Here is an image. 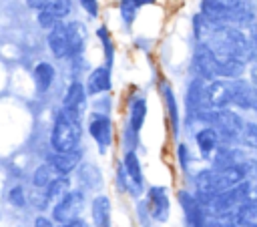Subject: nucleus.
I'll return each instance as SVG.
<instances>
[{"mask_svg": "<svg viewBox=\"0 0 257 227\" xmlns=\"http://www.w3.org/2000/svg\"><path fill=\"white\" fill-rule=\"evenodd\" d=\"M201 14L215 24H249L253 10L245 0H201Z\"/></svg>", "mask_w": 257, "mask_h": 227, "instance_id": "f257e3e1", "label": "nucleus"}, {"mask_svg": "<svg viewBox=\"0 0 257 227\" xmlns=\"http://www.w3.org/2000/svg\"><path fill=\"white\" fill-rule=\"evenodd\" d=\"M82 137L80 129V119L66 112L64 108L58 110L52 131H50V145L54 151H72L78 147Z\"/></svg>", "mask_w": 257, "mask_h": 227, "instance_id": "f03ea898", "label": "nucleus"}, {"mask_svg": "<svg viewBox=\"0 0 257 227\" xmlns=\"http://www.w3.org/2000/svg\"><path fill=\"white\" fill-rule=\"evenodd\" d=\"M251 193H253L251 181H249V179H247V181H241V183H237V185H233V187L221 191L219 195H215V197L209 201V205H207V213H213V215H215V213L235 211V209H239L245 201L251 199Z\"/></svg>", "mask_w": 257, "mask_h": 227, "instance_id": "7ed1b4c3", "label": "nucleus"}, {"mask_svg": "<svg viewBox=\"0 0 257 227\" xmlns=\"http://www.w3.org/2000/svg\"><path fill=\"white\" fill-rule=\"evenodd\" d=\"M207 125H211L219 133L221 141H225V143L241 139V133L245 127L241 117L229 108H211L207 115Z\"/></svg>", "mask_w": 257, "mask_h": 227, "instance_id": "20e7f679", "label": "nucleus"}, {"mask_svg": "<svg viewBox=\"0 0 257 227\" xmlns=\"http://www.w3.org/2000/svg\"><path fill=\"white\" fill-rule=\"evenodd\" d=\"M177 199H179V205L183 209V215H185V221L189 227H207L209 213L197 195L183 189L177 193Z\"/></svg>", "mask_w": 257, "mask_h": 227, "instance_id": "39448f33", "label": "nucleus"}, {"mask_svg": "<svg viewBox=\"0 0 257 227\" xmlns=\"http://www.w3.org/2000/svg\"><path fill=\"white\" fill-rule=\"evenodd\" d=\"M84 205V195L82 191H68L66 195H62L56 205L52 207V219L56 223H66L72 219H78L80 211Z\"/></svg>", "mask_w": 257, "mask_h": 227, "instance_id": "423d86ee", "label": "nucleus"}, {"mask_svg": "<svg viewBox=\"0 0 257 227\" xmlns=\"http://www.w3.org/2000/svg\"><path fill=\"white\" fill-rule=\"evenodd\" d=\"M88 133L98 145V153H106L112 145V121L104 112H92L88 121Z\"/></svg>", "mask_w": 257, "mask_h": 227, "instance_id": "0eeeda50", "label": "nucleus"}, {"mask_svg": "<svg viewBox=\"0 0 257 227\" xmlns=\"http://www.w3.org/2000/svg\"><path fill=\"white\" fill-rule=\"evenodd\" d=\"M207 100L211 108H227L233 104V88L231 80L213 78L207 82Z\"/></svg>", "mask_w": 257, "mask_h": 227, "instance_id": "6e6552de", "label": "nucleus"}, {"mask_svg": "<svg viewBox=\"0 0 257 227\" xmlns=\"http://www.w3.org/2000/svg\"><path fill=\"white\" fill-rule=\"evenodd\" d=\"M46 42H48V48H50V52H52L54 58H68V56H70L68 28H66V22H64V20L56 22V24L48 30Z\"/></svg>", "mask_w": 257, "mask_h": 227, "instance_id": "1a4fd4ad", "label": "nucleus"}, {"mask_svg": "<svg viewBox=\"0 0 257 227\" xmlns=\"http://www.w3.org/2000/svg\"><path fill=\"white\" fill-rule=\"evenodd\" d=\"M86 88H84V84L82 82H78V80H72L70 84H68V88H66V92H64V98H62V108L66 110V112H70V115H74V117H82V112H84V108H86Z\"/></svg>", "mask_w": 257, "mask_h": 227, "instance_id": "9d476101", "label": "nucleus"}, {"mask_svg": "<svg viewBox=\"0 0 257 227\" xmlns=\"http://www.w3.org/2000/svg\"><path fill=\"white\" fill-rule=\"evenodd\" d=\"M193 70H195V74L199 76V78H203V80H213V78H217L215 76V54H213V50L207 46V44H199L197 46V50H195V54H193Z\"/></svg>", "mask_w": 257, "mask_h": 227, "instance_id": "9b49d317", "label": "nucleus"}, {"mask_svg": "<svg viewBox=\"0 0 257 227\" xmlns=\"http://www.w3.org/2000/svg\"><path fill=\"white\" fill-rule=\"evenodd\" d=\"M247 70V60L237 56L215 54V76L217 78H241Z\"/></svg>", "mask_w": 257, "mask_h": 227, "instance_id": "f8f14e48", "label": "nucleus"}, {"mask_svg": "<svg viewBox=\"0 0 257 227\" xmlns=\"http://www.w3.org/2000/svg\"><path fill=\"white\" fill-rule=\"evenodd\" d=\"M70 10H72V2H70V0H54L50 6L38 10L36 20H38V24H40L42 28H48V30H50L56 22L64 20V18L70 14Z\"/></svg>", "mask_w": 257, "mask_h": 227, "instance_id": "ddd939ff", "label": "nucleus"}, {"mask_svg": "<svg viewBox=\"0 0 257 227\" xmlns=\"http://www.w3.org/2000/svg\"><path fill=\"white\" fill-rule=\"evenodd\" d=\"M110 86H112V76H110V66H106V64L96 66L94 70H90V74L86 76V82H84V88H86L88 96L108 92Z\"/></svg>", "mask_w": 257, "mask_h": 227, "instance_id": "4468645a", "label": "nucleus"}, {"mask_svg": "<svg viewBox=\"0 0 257 227\" xmlns=\"http://www.w3.org/2000/svg\"><path fill=\"white\" fill-rule=\"evenodd\" d=\"M80 161V151L72 149V151H52L46 159V163L52 167V171L56 175H68L72 169H76Z\"/></svg>", "mask_w": 257, "mask_h": 227, "instance_id": "2eb2a0df", "label": "nucleus"}, {"mask_svg": "<svg viewBox=\"0 0 257 227\" xmlns=\"http://www.w3.org/2000/svg\"><path fill=\"white\" fill-rule=\"evenodd\" d=\"M149 207L151 215L157 221H167L171 215V201L165 187H151L149 189Z\"/></svg>", "mask_w": 257, "mask_h": 227, "instance_id": "dca6fc26", "label": "nucleus"}, {"mask_svg": "<svg viewBox=\"0 0 257 227\" xmlns=\"http://www.w3.org/2000/svg\"><path fill=\"white\" fill-rule=\"evenodd\" d=\"M243 159H245V157H243V153H241L239 149L229 147V145H225V147L219 145V147L213 151L211 163H213V169H217V171H225V169L235 167V165L241 163Z\"/></svg>", "mask_w": 257, "mask_h": 227, "instance_id": "f3484780", "label": "nucleus"}, {"mask_svg": "<svg viewBox=\"0 0 257 227\" xmlns=\"http://www.w3.org/2000/svg\"><path fill=\"white\" fill-rule=\"evenodd\" d=\"M68 28V42H70V56L68 58H76L84 52V44H86V28L82 22L72 20L66 22Z\"/></svg>", "mask_w": 257, "mask_h": 227, "instance_id": "a211bd4d", "label": "nucleus"}, {"mask_svg": "<svg viewBox=\"0 0 257 227\" xmlns=\"http://www.w3.org/2000/svg\"><path fill=\"white\" fill-rule=\"evenodd\" d=\"M195 143H197L201 155H213V151L221 145V137L211 125H205L195 133Z\"/></svg>", "mask_w": 257, "mask_h": 227, "instance_id": "6ab92c4d", "label": "nucleus"}, {"mask_svg": "<svg viewBox=\"0 0 257 227\" xmlns=\"http://www.w3.org/2000/svg\"><path fill=\"white\" fill-rule=\"evenodd\" d=\"M90 213H92L94 227H110V223H112V219H110V199L106 195H96L92 199Z\"/></svg>", "mask_w": 257, "mask_h": 227, "instance_id": "aec40b11", "label": "nucleus"}, {"mask_svg": "<svg viewBox=\"0 0 257 227\" xmlns=\"http://www.w3.org/2000/svg\"><path fill=\"white\" fill-rule=\"evenodd\" d=\"M161 92H163V100H165V108H167V119H169V127L173 131V135L177 137L179 135V123H181V117H179V106H177V98H175V92L169 84H163L161 86Z\"/></svg>", "mask_w": 257, "mask_h": 227, "instance_id": "412c9836", "label": "nucleus"}, {"mask_svg": "<svg viewBox=\"0 0 257 227\" xmlns=\"http://www.w3.org/2000/svg\"><path fill=\"white\" fill-rule=\"evenodd\" d=\"M145 119H147V100L143 94H135L128 102V127L139 133Z\"/></svg>", "mask_w": 257, "mask_h": 227, "instance_id": "4be33fe9", "label": "nucleus"}, {"mask_svg": "<svg viewBox=\"0 0 257 227\" xmlns=\"http://www.w3.org/2000/svg\"><path fill=\"white\" fill-rule=\"evenodd\" d=\"M122 169L126 171L131 183H133V189H141L143 187V169H141V161H139V155L135 151H126L124 153V159H122Z\"/></svg>", "mask_w": 257, "mask_h": 227, "instance_id": "5701e85b", "label": "nucleus"}, {"mask_svg": "<svg viewBox=\"0 0 257 227\" xmlns=\"http://www.w3.org/2000/svg\"><path fill=\"white\" fill-rule=\"evenodd\" d=\"M54 74H56V70H54V66H52L50 62H46V60L38 62V64L34 66V72H32L36 90H38V92H46V90L52 86Z\"/></svg>", "mask_w": 257, "mask_h": 227, "instance_id": "b1692460", "label": "nucleus"}, {"mask_svg": "<svg viewBox=\"0 0 257 227\" xmlns=\"http://www.w3.org/2000/svg\"><path fill=\"white\" fill-rule=\"evenodd\" d=\"M237 213H239L241 227H257V197L245 201V203L237 209Z\"/></svg>", "mask_w": 257, "mask_h": 227, "instance_id": "393cba45", "label": "nucleus"}, {"mask_svg": "<svg viewBox=\"0 0 257 227\" xmlns=\"http://www.w3.org/2000/svg\"><path fill=\"white\" fill-rule=\"evenodd\" d=\"M44 191H46V195L50 197V201H52V199H60L62 195H66V193L70 191V179L64 177V175H56V177L44 187Z\"/></svg>", "mask_w": 257, "mask_h": 227, "instance_id": "a878e982", "label": "nucleus"}, {"mask_svg": "<svg viewBox=\"0 0 257 227\" xmlns=\"http://www.w3.org/2000/svg\"><path fill=\"white\" fill-rule=\"evenodd\" d=\"M96 36H98V40H100V44H102L104 64L110 66V64H112V58H114V42H112V38H110V34H108V28H106V26H98V28H96Z\"/></svg>", "mask_w": 257, "mask_h": 227, "instance_id": "bb28decb", "label": "nucleus"}, {"mask_svg": "<svg viewBox=\"0 0 257 227\" xmlns=\"http://www.w3.org/2000/svg\"><path fill=\"white\" fill-rule=\"evenodd\" d=\"M118 12H120V20L131 26L137 20V12H139V4L135 0H120L118 2Z\"/></svg>", "mask_w": 257, "mask_h": 227, "instance_id": "cd10ccee", "label": "nucleus"}, {"mask_svg": "<svg viewBox=\"0 0 257 227\" xmlns=\"http://www.w3.org/2000/svg\"><path fill=\"white\" fill-rule=\"evenodd\" d=\"M54 177H56V173H54L52 167L46 163V165H42V167H38V169L34 171V175H32V183H34V187L44 189Z\"/></svg>", "mask_w": 257, "mask_h": 227, "instance_id": "c85d7f7f", "label": "nucleus"}, {"mask_svg": "<svg viewBox=\"0 0 257 227\" xmlns=\"http://www.w3.org/2000/svg\"><path fill=\"white\" fill-rule=\"evenodd\" d=\"M241 143L257 151V123H245L243 133H241Z\"/></svg>", "mask_w": 257, "mask_h": 227, "instance_id": "c756f323", "label": "nucleus"}, {"mask_svg": "<svg viewBox=\"0 0 257 227\" xmlns=\"http://www.w3.org/2000/svg\"><path fill=\"white\" fill-rule=\"evenodd\" d=\"M8 201H10L14 207H24V203H26V197H24V189H22L20 185L12 187V189H10V193H8Z\"/></svg>", "mask_w": 257, "mask_h": 227, "instance_id": "7c9ffc66", "label": "nucleus"}, {"mask_svg": "<svg viewBox=\"0 0 257 227\" xmlns=\"http://www.w3.org/2000/svg\"><path fill=\"white\" fill-rule=\"evenodd\" d=\"M82 10L88 14V18H98V12H100V6H98V0H78Z\"/></svg>", "mask_w": 257, "mask_h": 227, "instance_id": "2f4dec72", "label": "nucleus"}, {"mask_svg": "<svg viewBox=\"0 0 257 227\" xmlns=\"http://www.w3.org/2000/svg\"><path fill=\"white\" fill-rule=\"evenodd\" d=\"M177 159H179V167L183 171H187L189 169V149H187L185 143H179V147H177Z\"/></svg>", "mask_w": 257, "mask_h": 227, "instance_id": "473e14b6", "label": "nucleus"}, {"mask_svg": "<svg viewBox=\"0 0 257 227\" xmlns=\"http://www.w3.org/2000/svg\"><path fill=\"white\" fill-rule=\"evenodd\" d=\"M48 201H50V197L46 195V191L44 193H30V203L38 209H44L48 205Z\"/></svg>", "mask_w": 257, "mask_h": 227, "instance_id": "72a5a7b5", "label": "nucleus"}, {"mask_svg": "<svg viewBox=\"0 0 257 227\" xmlns=\"http://www.w3.org/2000/svg\"><path fill=\"white\" fill-rule=\"evenodd\" d=\"M26 2V6L28 8H32V10H42V8H46V6H50L54 0H24Z\"/></svg>", "mask_w": 257, "mask_h": 227, "instance_id": "f704fd0d", "label": "nucleus"}, {"mask_svg": "<svg viewBox=\"0 0 257 227\" xmlns=\"http://www.w3.org/2000/svg\"><path fill=\"white\" fill-rule=\"evenodd\" d=\"M34 227H54V219H48V217H36L34 219Z\"/></svg>", "mask_w": 257, "mask_h": 227, "instance_id": "c9c22d12", "label": "nucleus"}, {"mask_svg": "<svg viewBox=\"0 0 257 227\" xmlns=\"http://www.w3.org/2000/svg\"><path fill=\"white\" fill-rule=\"evenodd\" d=\"M249 76H251L253 86L257 88V62H253V64H251V68H249Z\"/></svg>", "mask_w": 257, "mask_h": 227, "instance_id": "e433bc0d", "label": "nucleus"}, {"mask_svg": "<svg viewBox=\"0 0 257 227\" xmlns=\"http://www.w3.org/2000/svg\"><path fill=\"white\" fill-rule=\"evenodd\" d=\"M84 223L80 219H72V221H66V223H60V227H82Z\"/></svg>", "mask_w": 257, "mask_h": 227, "instance_id": "4c0bfd02", "label": "nucleus"}, {"mask_svg": "<svg viewBox=\"0 0 257 227\" xmlns=\"http://www.w3.org/2000/svg\"><path fill=\"white\" fill-rule=\"evenodd\" d=\"M137 4H139V8L141 6H145V4H153V2H157V0H135Z\"/></svg>", "mask_w": 257, "mask_h": 227, "instance_id": "58836bf2", "label": "nucleus"}, {"mask_svg": "<svg viewBox=\"0 0 257 227\" xmlns=\"http://www.w3.org/2000/svg\"><path fill=\"white\" fill-rule=\"evenodd\" d=\"M253 40H255V42H257V30H255V32H253Z\"/></svg>", "mask_w": 257, "mask_h": 227, "instance_id": "ea45409f", "label": "nucleus"}, {"mask_svg": "<svg viewBox=\"0 0 257 227\" xmlns=\"http://www.w3.org/2000/svg\"><path fill=\"white\" fill-rule=\"evenodd\" d=\"M253 191H255V193H257V185H255V187H253Z\"/></svg>", "mask_w": 257, "mask_h": 227, "instance_id": "a19ab883", "label": "nucleus"}]
</instances>
